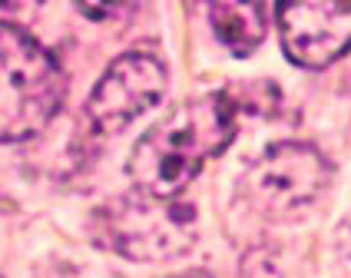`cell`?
<instances>
[{
	"label": "cell",
	"mask_w": 351,
	"mask_h": 278,
	"mask_svg": "<svg viewBox=\"0 0 351 278\" xmlns=\"http://www.w3.org/2000/svg\"><path fill=\"white\" fill-rule=\"evenodd\" d=\"M176 278H213V275H206V272H186V275H176Z\"/></svg>",
	"instance_id": "cell-8"
},
{
	"label": "cell",
	"mask_w": 351,
	"mask_h": 278,
	"mask_svg": "<svg viewBox=\"0 0 351 278\" xmlns=\"http://www.w3.org/2000/svg\"><path fill=\"white\" fill-rule=\"evenodd\" d=\"M195 212L176 199L126 196L97 216V242L133 262L179 258L195 245Z\"/></svg>",
	"instance_id": "cell-3"
},
{
	"label": "cell",
	"mask_w": 351,
	"mask_h": 278,
	"mask_svg": "<svg viewBox=\"0 0 351 278\" xmlns=\"http://www.w3.org/2000/svg\"><path fill=\"white\" fill-rule=\"evenodd\" d=\"M269 10L265 3H209V23L222 47L249 57L269 34Z\"/></svg>",
	"instance_id": "cell-7"
},
{
	"label": "cell",
	"mask_w": 351,
	"mask_h": 278,
	"mask_svg": "<svg viewBox=\"0 0 351 278\" xmlns=\"http://www.w3.org/2000/svg\"><path fill=\"white\" fill-rule=\"evenodd\" d=\"M166 93V66L153 50H133L110 63L86 99V119L103 136L126 129Z\"/></svg>",
	"instance_id": "cell-5"
},
{
	"label": "cell",
	"mask_w": 351,
	"mask_h": 278,
	"mask_svg": "<svg viewBox=\"0 0 351 278\" xmlns=\"http://www.w3.org/2000/svg\"><path fill=\"white\" fill-rule=\"evenodd\" d=\"M66 97L53 53L17 23L0 20V142H23L50 126Z\"/></svg>",
	"instance_id": "cell-2"
},
{
	"label": "cell",
	"mask_w": 351,
	"mask_h": 278,
	"mask_svg": "<svg viewBox=\"0 0 351 278\" xmlns=\"http://www.w3.org/2000/svg\"><path fill=\"white\" fill-rule=\"evenodd\" d=\"M235 136V103L229 93L186 99L133 146L130 179L139 196L176 199L199 169Z\"/></svg>",
	"instance_id": "cell-1"
},
{
	"label": "cell",
	"mask_w": 351,
	"mask_h": 278,
	"mask_svg": "<svg viewBox=\"0 0 351 278\" xmlns=\"http://www.w3.org/2000/svg\"><path fill=\"white\" fill-rule=\"evenodd\" d=\"M285 57L305 70H325L351 50V3H282L275 7Z\"/></svg>",
	"instance_id": "cell-6"
},
{
	"label": "cell",
	"mask_w": 351,
	"mask_h": 278,
	"mask_svg": "<svg viewBox=\"0 0 351 278\" xmlns=\"http://www.w3.org/2000/svg\"><path fill=\"white\" fill-rule=\"evenodd\" d=\"M332 182V166L308 142H275L242 176V199L258 216H289L308 209Z\"/></svg>",
	"instance_id": "cell-4"
}]
</instances>
